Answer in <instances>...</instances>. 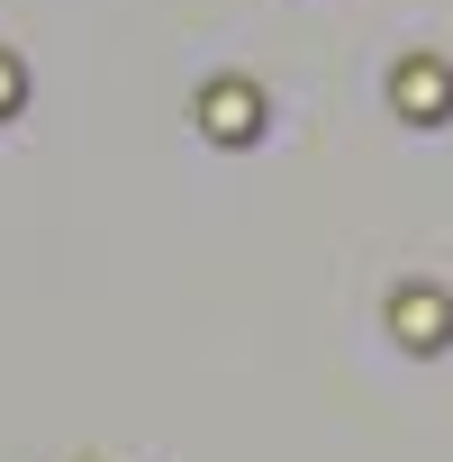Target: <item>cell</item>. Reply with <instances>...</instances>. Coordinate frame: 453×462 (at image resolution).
<instances>
[{
	"label": "cell",
	"instance_id": "obj_1",
	"mask_svg": "<svg viewBox=\"0 0 453 462\" xmlns=\"http://www.w3.org/2000/svg\"><path fill=\"white\" fill-rule=\"evenodd\" d=\"M199 118H208L217 136H254V127H263V100H254V82H208Z\"/></svg>",
	"mask_w": 453,
	"mask_h": 462
},
{
	"label": "cell",
	"instance_id": "obj_2",
	"mask_svg": "<svg viewBox=\"0 0 453 462\" xmlns=\"http://www.w3.org/2000/svg\"><path fill=\"white\" fill-rule=\"evenodd\" d=\"M390 91H399L408 118H444V109H453V73H444V64H399Z\"/></svg>",
	"mask_w": 453,
	"mask_h": 462
},
{
	"label": "cell",
	"instance_id": "obj_3",
	"mask_svg": "<svg viewBox=\"0 0 453 462\" xmlns=\"http://www.w3.org/2000/svg\"><path fill=\"white\" fill-rule=\"evenodd\" d=\"M399 336H408V345H444V336H453L444 300H435V291H399Z\"/></svg>",
	"mask_w": 453,
	"mask_h": 462
},
{
	"label": "cell",
	"instance_id": "obj_4",
	"mask_svg": "<svg viewBox=\"0 0 453 462\" xmlns=\"http://www.w3.org/2000/svg\"><path fill=\"white\" fill-rule=\"evenodd\" d=\"M19 109V64H0V118Z\"/></svg>",
	"mask_w": 453,
	"mask_h": 462
}]
</instances>
